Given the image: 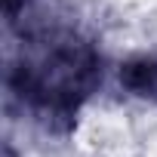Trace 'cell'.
<instances>
[{
	"instance_id": "6da1fadb",
	"label": "cell",
	"mask_w": 157,
	"mask_h": 157,
	"mask_svg": "<svg viewBox=\"0 0 157 157\" xmlns=\"http://www.w3.org/2000/svg\"><path fill=\"white\" fill-rule=\"evenodd\" d=\"M99 52L71 31H31L22 59L10 68V96L46 123L68 120L99 83Z\"/></svg>"
},
{
	"instance_id": "7a4b0ae2",
	"label": "cell",
	"mask_w": 157,
	"mask_h": 157,
	"mask_svg": "<svg viewBox=\"0 0 157 157\" xmlns=\"http://www.w3.org/2000/svg\"><path fill=\"white\" fill-rule=\"evenodd\" d=\"M117 80L129 96L145 99V102H157V52H142V56L126 59L120 65Z\"/></svg>"
},
{
	"instance_id": "3957f363",
	"label": "cell",
	"mask_w": 157,
	"mask_h": 157,
	"mask_svg": "<svg viewBox=\"0 0 157 157\" xmlns=\"http://www.w3.org/2000/svg\"><path fill=\"white\" fill-rule=\"evenodd\" d=\"M25 6H28V0H3V10H6V19H10V22H16V16H19Z\"/></svg>"
}]
</instances>
